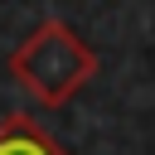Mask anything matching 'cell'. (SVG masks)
Wrapping results in <instances>:
<instances>
[{
	"mask_svg": "<svg viewBox=\"0 0 155 155\" xmlns=\"http://www.w3.org/2000/svg\"><path fill=\"white\" fill-rule=\"evenodd\" d=\"M0 155H68L34 116H5L0 121Z\"/></svg>",
	"mask_w": 155,
	"mask_h": 155,
	"instance_id": "obj_2",
	"label": "cell"
},
{
	"mask_svg": "<svg viewBox=\"0 0 155 155\" xmlns=\"http://www.w3.org/2000/svg\"><path fill=\"white\" fill-rule=\"evenodd\" d=\"M10 78L19 82V92H29L39 107H63L73 102L92 78H97V53L87 48V39H78L73 24L63 19H44L29 39H19V48L10 53Z\"/></svg>",
	"mask_w": 155,
	"mask_h": 155,
	"instance_id": "obj_1",
	"label": "cell"
}]
</instances>
